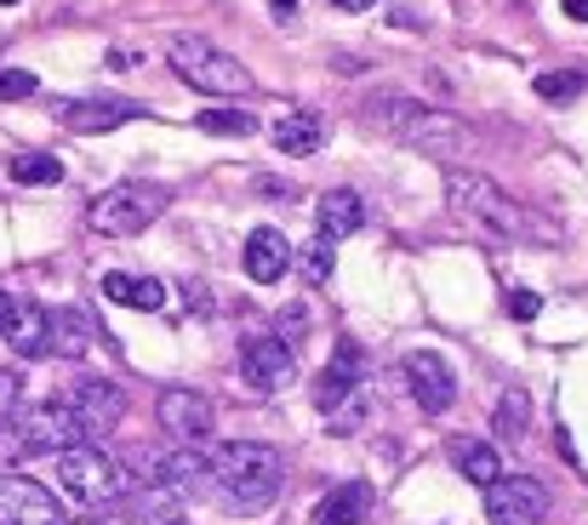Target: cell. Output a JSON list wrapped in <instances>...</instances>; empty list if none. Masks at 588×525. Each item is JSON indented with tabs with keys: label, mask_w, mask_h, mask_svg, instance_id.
<instances>
[{
	"label": "cell",
	"mask_w": 588,
	"mask_h": 525,
	"mask_svg": "<svg viewBox=\"0 0 588 525\" xmlns=\"http://www.w3.org/2000/svg\"><path fill=\"white\" fill-rule=\"evenodd\" d=\"M194 126L212 131V138H246L257 120H252L246 109H201V115H194Z\"/></svg>",
	"instance_id": "cell-29"
},
{
	"label": "cell",
	"mask_w": 588,
	"mask_h": 525,
	"mask_svg": "<svg viewBox=\"0 0 588 525\" xmlns=\"http://www.w3.org/2000/svg\"><path fill=\"white\" fill-rule=\"evenodd\" d=\"M503 309H509V320H520V325H526V320H537L543 298H537V291H509V298H503Z\"/></svg>",
	"instance_id": "cell-33"
},
{
	"label": "cell",
	"mask_w": 588,
	"mask_h": 525,
	"mask_svg": "<svg viewBox=\"0 0 588 525\" xmlns=\"http://www.w3.org/2000/svg\"><path fill=\"white\" fill-rule=\"evenodd\" d=\"M532 86H537L543 104H577V97L588 92V75L582 69H543Z\"/></svg>",
	"instance_id": "cell-27"
},
{
	"label": "cell",
	"mask_w": 588,
	"mask_h": 525,
	"mask_svg": "<svg viewBox=\"0 0 588 525\" xmlns=\"http://www.w3.org/2000/svg\"><path fill=\"white\" fill-rule=\"evenodd\" d=\"M332 7H338V12H372L377 0H332Z\"/></svg>",
	"instance_id": "cell-35"
},
{
	"label": "cell",
	"mask_w": 588,
	"mask_h": 525,
	"mask_svg": "<svg viewBox=\"0 0 588 525\" xmlns=\"http://www.w3.org/2000/svg\"><path fill=\"white\" fill-rule=\"evenodd\" d=\"M269 7H275V12H291V7H298V0H269Z\"/></svg>",
	"instance_id": "cell-38"
},
{
	"label": "cell",
	"mask_w": 588,
	"mask_h": 525,
	"mask_svg": "<svg viewBox=\"0 0 588 525\" xmlns=\"http://www.w3.org/2000/svg\"><path fill=\"white\" fill-rule=\"evenodd\" d=\"M372 485H338V491H325V497L314 503L309 525H366L372 519Z\"/></svg>",
	"instance_id": "cell-20"
},
{
	"label": "cell",
	"mask_w": 588,
	"mask_h": 525,
	"mask_svg": "<svg viewBox=\"0 0 588 525\" xmlns=\"http://www.w3.org/2000/svg\"><path fill=\"white\" fill-rule=\"evenodd\" d=\"M154 417H160V429H167L172 440H183V446H201L217 429V411H212V400L201 388H167Z\"/></svg>",
	"instance_id": "cell-10"
},
{
	"label": "cell",
	"mask_w": 588,
	"mask_h": 525,
	"mask_svg": "<svg viewBox=\"0 0 588 525\" xmlns=\"http://www.w3.org/2000/svg\"><path fill=\"white\" fill-rule=\"evenodd\" d=\"M149 480L160 491H178V497H189V491H201L212 480V457H201L194 446H172V451H160L154 463H149Z\"/></svg>",
	"instance_id": "cell-17"
},
{
	"label": "cell",
	"mask_w": 588,
	"mask_h": 525,
	"mask_svg": "<svg viewBox=\"0 0 588 525\" xmlns=\"http://www.w3.org/2000/svg\"><path fill=\"white\" fill-rule=\"evenodd\" d=\"M520 429H526V394H520V388H509L503 394V406H498V435H520Z\"/></svg>",
	"instance_id": "cell-31"
},
{
	"label": "cell",
	"mask_w": 588,
	"mask_h": 525,
	"mask_svg": "<svg viewBox=\"0 0 588 525\" xmlns=\"http://www.w3.org/2000/svg\"><path fill=\"white\" fill-rule=\"evenodd\" d=\"M41 81L29 69H0V104H18V97H35Z\"/></svg>",
	"instance_id": "cell-32"
},
{
	"label": "cell",
	"mask_w": 588,
	"mask_h": 525,
	"mask_svg": "<svg viewBox=\"0 0 588 525\" xmlns=\"http://www.w3.org/2000/svg\"><path fill=\"white\" fill-rule=\"evenodd\" d=\"M314 217H320V235H325V240L361 235V223H366V201H361L354 189H325V194H320V206H314Z\"/></svg>",
	"instance_id": "cell-21"
},
{
	"label": "cell",
	"mask_w": 588,
	"mask_h": 525,
	"mask_svg": "<svg viewBox=\"0 0 588 525\" xmlns=\"http://www.w3.org/2000/svg\"><path fill=\"white\" fill-rule=\"evenodd\" d=\"M0 7H18V0H0Z\"/></svg>",
	"instance_id": "cell-39"
},
{
	"label": "cell",
	"mask_w": 588,
	"mask_h": 525,
	"mask_svg": "<svg viewBox=\"0 0 588 525\" xmlns=\"http://www.w3.org/2000/svg\"><path fill=\"white\" fill-rule=\"evenodd\" d=\"M104 349V332H97V320L86 309H57L52 314V354L57 360H92Z\"/></svg>",
	"instance_id": "cell-18"
},
{
	"label": "cell",
	"mask_w": 588,
	"mask_h": 525,
	"mask_svg": "<svg viewBox=\"0 0 588 525\" xmlns=\"http://www.w3.org/2000/svg\"><path fill=\"white\" fill-rule=\"evenodd\" d=\"M7 349L12 354H52V314L41 309V303H12V320H7Z\"/></svg>",
	"instance_id": "cell-19"
},
{
	"label": "cell",
	"mask_w": 588,
	"mask_h": 525,
	"mask_svg": "<svg viewBox=\"0 0 588 525\" xmlns=\"http://www.w3.org/2000/svg\"><path fill=\"white\" fill-rule=\"evenodd\" d=\"M406 383H411V400L429 417H446L451 400H457V372L446 366V354H435V349L406 354Z\"/></svg>",
	"instance_id": "cell-11"
},
{
	"label": "cell",
	"mask_w": 588,
	"mask_h": 525,
	"mask_svg": "<svg viewBox=\"0 0 588 525\" xmlns=\"http://www.w3.org/2000/svg\"><path fill=\"white\" fill-rule=\"evenodd\" d=\"M138 514H143L149 525H183V519H189V514H183V497H178V491H160V485H149V491H143Z\"/></svg>",
	"instance_id": "cell-28"
},
{
	"label": "cell",
	"mask_w": 588,
	"mask_h": 525,
	"mask_svg": "<svg viewBox=\"0 0 588 525\" xmlns=\"http://www.w3.org/2000/svg\"><path fill=\"white\" fill-rule=\"evenodd\" d=\"M240 262H246V275H252L257 286H275V280H286V275H291L298 251H291V240L280 235L275 223H264V228H252V235H246Z\"/></svg>",
	"instance_id": "cell-16"
},
{
	"label": "cell",
	"mask_w": 588,
	"mask_h": 525,
	"mask_svg": "<svg viewBox=\"0 0 588 525\" xmlns=\"http://www.w3.org/2000/svg\"><path fill=\"white\" fill-rule=\"evenodd\" d=\"M298 262H303V280H309V286H325V280H332V262H338V257H332V240L320 235L314 246H303Z\"/></svg>",
	"instance_id": "cell-30"
},
{
	"label": "cell",
	"mask_w": 588,
	"mask_h": 525,
	"mask_svg": "<svg viewBox=\"0 0 588 525\" xmlns=\"http://www.w3.org/2000/svg\"><path fill=\"white\" fill-rule=\"evenodd\" d=\"M240 377L257 394H280L291 377H298V354H291L286 338H252L246 354H240Z\"/></svg>",
	"instance_id": "cell-12"
},
{
	"label": "cell",
	"mask_w": 588,
	"mask_h": 525,
	"mask_svg": "<svg viewBox=\"0 0 588 525\" xmlns=\"http://www.w3.org/2000/svg\"><path fill=\"white\" fill-rule=\"evenodd\" d=\"M57 485L86 508H109V503L126 497V474L104 446H70L63 451L57 457Z\"/></svg>",
	"instance_id": "cell-7"
},
{
	"label": "cell",
	"mask_w": 588,
	"mask_h": 525,
	"mask_svg": "<svg viewBox=\"0 0 588 525\" xmlns=\"http://www.w3.org/2000/svg\"><path fill=\"white\" fill-rule=\"evenodd\" d=\"M451 463L463 469L480 491L503 480V457H498V446H485V440H451Z\"/></svg>",
	"instance_id": "cell-24"
},
{
	"label": "cell",
	"mask_w": 588,
	"mask_h": 525,
	"mask_svg": "<svg viewBox=\"0 0 588 525\" xmlns=\"http://www.w3.org/2000/svg\"><path fill=\"white\" fill-rule=\"evenodd\" d=\"M104 298L109 303H126V309H143V314H160L167 309V280L154 275H104Z\"/></svg>",
	"instance_id": "cell-22"
},
{
	"label": "cell",
	"mask_w": 588,
	"mask_h": 525,
	"mask_svg": "<svg viewBox=\"0 0 588 525\" xmlns=\"http://www.w3.org/2000/svg\"><path fill=\"white\" fill-rule=\"evenodd\" d=\"M70 406H75V417H81L86 435H109L115 422L126 417V388L109 383V377H75Z\"/></svg>",
	"instance_id": "cell-13"
},
{
	"label": "cell",
	"mask_w": 588,
	"mask_h": 525,
	"mask_svg": "<svg viewBox=\"0 0 588 525\" xmlns=\"http://www.w3.org/2000/svg\"><path fill=\"white\" fill-rule=\"evenodd\" d=\"M18 394H23V377H18L12 366H0V422L18 411Z\"/></svg>",
	"instance_id": "cell-34"
},
{
	"label": "cell",
	"mask_w": 588,
	"mask_h": 525,
	"mask_svg": "<svg viewBox=\"0 0 588 525\" xmlns=\"http://www.w3.org/2000/svg\"><path fill=\"white\" fill-rule=\"evenodd\" d=\"M167 63H172V75H178L183 86L206 92V97H240V92H257V81H252L246 63H240V57H228V52L212 46V41H201V35H178L172 52H167Z\"/></svg>",
	"instance_id": "cell-5"
},
{
	"label": "cell",
	"mask_w": 588,
	"mask_h": 525,
	"mask_svg": "<svg viewBox=\"0 0 588 525\" xmlns=\"http://www.w3.org/2000/svg\"><path fill=\"white\" fill-rule=\"evenodd\" d=\"M280 480L286 463L280 451L264 440H235V446H217L212 451V491L228 514H264L280 503Z\"/></svg>",
	"instance_id": "cell-3"
},
{
	"label": "cell",
	"mask_w": 588,
	"mask_h": 525,
	"mask_svg": "<svg viewBox=\"0 0 588 525\" xmlns=\"http://www.w3.org/2000/svg\"><path fill=\"white\" fill-rule=\"evenodd\" d=\"M446 201L463 217H474L480 228L503 235V240H520V246H554L560 240V223L532 212L526 201H514V194H503L485 172H463V167L446 172Z\"/></svg>",
	"instance_id": "cell-2"
},
{
	"label": "cell",
	"mask_w": 588,
	"mask_h": 525,
	"mask_svg": "<svg viewBox=\"0 0 588 525\" xmlns=\"http://www.w3.org/2000/svg\"><path fill=\"white\" fill-rule=\"evenodd\" d=\"M269 138H275L280 154H314L325 143V120H314V115H280L269 126Z\"/></svg>",
	"instance_id": "cell-23"
},
{
	"label": "cell",
	"mask_w": 588,
	"mask_h": 525,
	"mask_svg": "<svg viewBox=\"0 0 588 525\" xmlns=\"http://www.w3.org/2000/svg\"><path fill=\"white\" fill-rule=\"evenodd\" d=\"M81 525H97V519H81Z\"/></svg>",
	"instance_id": "cell-40"
},
{
	"label": "cell",
	"mask_w": 588,
	"mask_h": 525,
	"mask_svg": "<svg viewBox=\"0 0 588 525\" xmlns=\"http://www.w3.org/2000/svg\"><path fill=\"white\" fill-rule=\"evenodd\" d=\"M566 18H577V23H588V0H566Z\"/></svg>",
	"instance_id": "cell-36"
},
{
	"label": "cell",
	"mask_w": 588,
	"mask_h": 525,
	"mask_svg": "<svg viewBox=\"0 0 588 525\" xmlns=\"http://www.w3.org/2000/svg\"><path fill=\"white\" fill-rule=\"evenodd\" d=\"M52 115L70 131H115L126 120H138L143 104H132V97H57Z\"/></svg>",
	"instance_id": "cell-14"
},
{
	"label": "cell",
	"mask_w": 588,
	"mask_h": 525,
	"mask_svg": "<svg viewBox=\"0 0 588 525\" xmlns=\"http://www.w3.org/2000/svg\"><path fill=\"white\" fill-rule=\"evenodd\" d=\"M372 422V388H354L338 411H325V435H361Z\"/></svg>",
	"instance_id": "cell-26"
},
{
	"label": "cell",
	"mask_w": 588,
	"mask_h": 525,
	"mask_svg": "<svg viewBox=\"0 0 588 525\" xmlns=\"http://www.w3.org/2000/svg\"><path fill=\"white\" fill-rule=\"evenodd\" d=\"M160 212H167V189L160 183H115L86 206V223L97 228V235L126 240V235H143Z\"/></svg>",
	"instance_id": "cell-6"
},
{
	"label": "cell",
	"mask_w": 588,
	"mask_h": 525,
	"mask_svg": "<svg viewBox=\"0 0 588 525\" xmlns=\"http://www.w3.org/2000/svg\"><path fill=\"white\" fill-rule=\"evenodd\" d=\"M86 429L70 400H41V406H18L7 422H0V469L29 463V457H63L70 446H81Z\"/></svg>",
	"instance_id": "cell-4"
},
{
	"label": "cell",
	"mask_w": 588,
	"mask_h": 525,
	"mask_svg": "<svg viewBox=\"0 0 588 525\" xmlns=\"http://www.w3.org/2000/svg\"><path fill=\"white\" fill-rule=\"evenodd\" d=\"M548 514V485L532 474H503L485 485V519L492 525H537Z\"/></svg>",
	"instance_id": "cell-8"
},
{
	"label": "cell",
	"mask_w": 588,
	"mask_h": 525,
	"mask_svg": "<svg viewBox=\"0 0 588 525\" xmlns=\"http://www.w3.org/2000/svg\"><path fill=\"white\" fill-rule=\"evenodd\" d=\"M354 388H366V354H361V343H338V354H332V366L320 372V383H314V406H320V417L325 411H338Z\"/></svg>",
	"instance_id": "cell-15"
},
{
	"label": "cell",
	"mask_w": 588,
	"mask_h": 525,
	"mask_svg": "<svg viewBox=\"0 0 588 525\" xmlns=\"http://www.w3.org/2000/svg\"><path fill=\"white\" fill-rule=\"evenodd\" d=\"M361 120L377 131V138L400 143V149H417V154H435V160H457V154L474 143L469 126L457 120V115L429 109V104H417V97H395V92L366 97V104H361Z\"/></svg>",
	"instance_id": "cell-1"
},
{
	"label": "cell",
	"mask_w": 588,
	"mask_h": 525,
	"mask_svg": "<svg viewBox=\"0 0 588 525\" xmlns=\"http://www.w3.org/2000/svg\"><path fill=\"white\" fill-rule=\"evenodd\" d=\"M0 525H63L57 491L23 474H0Z\"/></svg>",
	"instance_id": "cell-9"
},
{
	"label": "cell",
	"mask_w": 588,
	"mask_h": 525,
	"mask_svg": "<svg viewBox=\"0 0 588 525\" xmlns=\"http://www.w3.org/2000/svg\"><path fill=\"white\" fill-rule=\"evenodd\" d=\"M7 320H12V303H7V291H0V332H7Z\"/></svg>",
	"instance_id": "cell-37"
},
{
	"label": "cell",
	"mask_w": 588,
	"mask_h": 525,
	"mask_svg": "<svg viewBox=\"0 0 588 525\" xmlns=\"http://www.w3.org/2000/svg\"><path fill=\"white\" fill-rule=\"evenodd\" d=\"M7 178L23 183V189H52V183H63V160L23 149V154H7Z\"/></svg>",
	"instance_id": "cell-25"
}]
</instances>
